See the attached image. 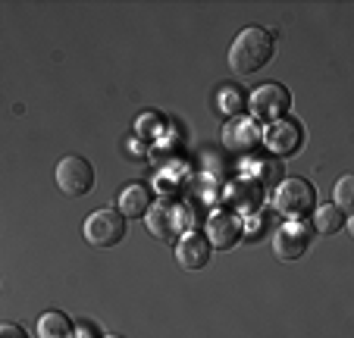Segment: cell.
<instances>
[{"mask_svg": "<svg viewBox=\"0 0 354 338\" xmlns=\"http://www.w3.org/2000/svg\"><path fill=\"white\" fill-rule=\"evenodd\" d=\"M273 32L261 26H248L235 35L232 47H229V69L235 75H254L257 69H263L273 57Z\"/></svg>", "mask_w": 354, "mask_h": 338, "instance_id": "obj_1", "label": "cell"}, {"mask_svg": "<svg viewBox=\"0 0 354 338\" xmlns=\"http://www.w3.org/2000/svg\"><path fill=\"white\" fill-rule=\"evenodd\" d=\"M317 207V188L308 179H282L273 191V210L288 223H304Z\"/></svg>", "mask_w": 354, "mask_h": 338, "instance_id": "obj_2", "label": "cell"}, {"mask_svg": "<svg viewBox=\"0 0 354 338\" xmlns=\"http://www.w3.org/2000/svg\"><path fill=\"white\" fill-rule=\"evenodd\" d=\"M145 223H147V232L154 235L160 241H176L185 235L188 223H192V213L173 198H163L157 204H151V210L145 213Z\"/></svg>", "mask_w": 354, "mask_h": 338, "instance_id": "obj_3", "label": "cell"}, {"mask_svg": "<svg viewBox=\"0 0 354 338\" xmlns=\"http://www.w3.org/2000/svg\"><path fill=\"white\" fill-rule=\"evenodd\" d=\"M85 241L94 247H113L120 245L122 238H126V216H122L120 210H110V207H104V210H94L91 216L85 219Z\"/></svg>", "mask_w": 354, "mask_h": 338, "instance_id": "obj_4", "label": "cell"}, {"mask_svg": "<svg viewBox=\"0 0 354 338\" xmlns=\"http://www.w3.org/2000/svg\"><path fill=\"white\" fill-rule=\"evenodd\" d=\"M248 106H251V120L276 122V120H282V116L288 113V106H292V94H288L286 85L267 82V85H261V88L251 91Z\"/></svg>", "mask_w": 354, "mask_h": 338, "instance_id": "obj_5", "label": "cell"}, {"mask_svg": "<svg viewBox=\"0 0 354 338\" xmlns=\"http://www.w3.org/2000/svg\"><path fill=\"white\" fill-rule=\"evenodd\" d=\"M57 185L69 198H82L94 185V166L79 153H69V157H63L57 163Z\"/></svg>", "mask_w": 354, "mask_h": 338, "instance_id": "obj_6", "label": "cell"}, {"mask_svg": "<svg viewBox=\"0 0 354 338\" xmlns=\"http://www.w3.org/2000/svg\"><path fill=\"white\" fill-rule=\"evenodd\" d=\"M223 144L232 153H251L263 144V129L251 116H232L223 126Z\"/></svg>", "mask_w": 354, "mask_h": 338, "instance_id": "obj_7", "label": "cell"}, {"mask_svg": "<svg viewBox=\"0 0 354 338\" xmlns=\"http://www.w3.org/2000/svg\"><path fill=\"white\" fill-rule=\"evenodd\" d=\"M226 200H229V210H232L235 216H254V213H261V207H263V188L257 179L241 176V179L229 182Z\"/></svg>", "mask_w": 354, "mask_h": 338, "instance_id": "obj_8", "label": "cell"}, {"mask_svg": "<svg viewBox=\"0 0 354 338\" xmlns=\"http://www.w3.org/2000/svg\"><path fill=\"white\" fill-rule=\"evenodd\" d=\"M310 247V225L308 223H286L279 232L273 235V254L286 263L301 260Z\"/></svg>", "mask_w": 354, "mask_h": 338, "instance_id": "obj_9", "label": "cell"}, {"mask_svg": "<svg viewBox=\"0 0 354 338\" xmlns=\"http://www.w3.org/2000/svg\"><path fill=\"white\" fill-rule=\"evenodd\" d=\"M301 141H304V135H301V126L295 120H276L270 122V129L263 132V144L270 147V153H273L276 160L288 157V153H295L301 147Z\"/></svg>", "mask_w": 354, "mask_h": 338, "instance_id": "obj_10", "label": "cell"}, {"mask_svg": "<svg viewBox=\"0 0 354 338\" xmlns=\"http://www.w3.org/2000/svg\"><path fill=\"white\" fill-rule=\"evenodd\" d=\"M241 232H245V223H241V216H235L232 210L210 213V219H207V241H210V247L229 251V247L241 238Z\"/></svg>", "mask_w": 354, "mask_h": 338, "instance_id": "obj_11", "label": "cell"}, {"mask_svg": "<svg viewBox=\"0 0 354 338\" xmlns=\"http://www.w3.org/2000/svg\"><path fill=\"white\" fill-rule=\"evenodd\" d=\"M210 260V241L201 232H185L176 241V263L182 270H201Z\"/></svg>", "mask_w": 354, "mask_h": 338, "instance_id": "obj_12", "label": "cell"}, {"mask_svg": "<svg viewBox=\"0 0 354 338\" xmlns=\"http://www.w3.org/2000/svg\"><path fill=\"white\" fill-rule=\"evenodd\" d=\"M151 204H154V194H151V188H147L145 182H129V185H122V191H120V213L126 219L145 216V213L151 210Z\"/></svg>", "mask_w": 354, "mask_h": 338, "instance_id": "obj_13", "label": "cell"}, {"mask_svg": "<svg viewBox=\"0 0 354 338\" xmlns=\"http://www.w3.org/2000/svg\"><path fill=\"white\" fill-rule=\"evenodd\" d=\"M73 323H69L66 313L60 310H47L38 319V338H73Z\"/></svg>", "mask_w": 354, "mask_h": 338, "instance_id": "obj_14", "label": "cell"}, {"mask_svg": "<svg viewBox=\"0 0 354 338\" xmlns=\"http://www.w3.org/2000/svg\"><path fill=\"white\" fill-rule=\"evenodd\" d=\"M310 216H314V229L317 232H323V235H333V232H339L342 225H345V213H342L335 204L314 207Z\"/></svg>", "mask_w": 354, "mask_h": 338, "instance_id": "obj_15", "label": "cell"}, {"mask_svg": "<svg viewBox=\"0 0 354 338\" xmlns=\"http://www.w3.org/2000/svg\"><path fill=\"white\" fill-rule=\"evenodd\" d=\"M251 179L261 182V188H276L282 182V163L276 157L261 160V166H257V173L251 176Z\"/></svg>", "mask_w": 354, "mask_h": 338, "instance_id": "obj_16", "label": "cell"}, {"mask_svg": "<svg viewBox=\"0 0 354 338\" xmlns=\"http://www.w3.org/2000/svg\"><path fill=\"white\" fill-rule=\"evenodd\" d=\"M335 207H339L345 216L354 210V176H342V179L335 182Z\"/></svg>", "mask_w": 354, "mask_h": 338, "instance_id": "obj_17", "label": "cell"}, {"mask_svg": "<svg viewBox=\"0 0 354 338\" xmlns=\"http://www.w3.org/2000/svg\"><path fill=\"white\" fill-rule=\"evenodd\" d=\"M216 104H220V110H223V113H229V116H235V113L241 110V94L235 91L232 85H229V88H223V91H220V97H216Z\"/></svg>", "mask_w": 354, "mask_h": 338, "instance_id": "obj_18", "label": "cell"}, {"mask_svg": "<svg viewBox=\"0 0 354 338\" xmlns=\"http://www.w3.org/2000/svg\"><path fill=\"white\" fill-rule=\"evenodd\" d=\"M0 338H26V332L16 323H0Z\"/></svg>", "mask_w": 354, "mask_h": 338, "instance_id": "obj_19", "label": "cell"}, {"mask_svg": "<svg viewBox=\"0 0 354 338\" xmlns=\"http://www.w3.org/2000/svg\"><path fill=\"white\" fill-rule=\"evenodd\" d=\"M73 338H91V332H88V329H79V335H73Z\"/></svg>", "mask_w": 354, "mask_h": 338, "instance_id": "obj_20", "label": "cell"}, {"mask_svg": "<svg viewBox=\"0 0 354 338\" xmlns=\"http://www.w3.org/2000/svg\"><path fill=\"white\" fill-rule=\"evenodd\" d=\"M100 338H122V335H113V332H110V335H100Z\"/></svg>", "mask_w": 354, "mask_h": 338, "instance_id": "obj_21", "label": "cell"}]
</instances>
